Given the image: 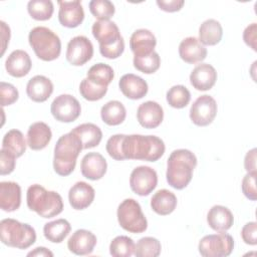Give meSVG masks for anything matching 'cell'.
<instances>
[{
    "instance_id": "7a4b0ae2",
    "label": "cell",
    "mask_w": 257,
    "mask_h": 257,
    "mask_svg": "<svg viewBox=\"0 0 257 257\" xmlns=\"http://www.w3.org/2000/svg\"><path fill=\"white\" fill-rule=\"evenodd\" d=\"M196 166L197 158L191 151L175 150L167 162L166 178L168 184L177 190L186 188L193 178V171Z\"/></svg>"
},
{
    "instance_id": "7402d4cb",
    "label": "cell",
    "mask_w": 257,
    "mask_h": 257,
    "mask_svg": "<svg viewBox=\"0 0 257 257\" xmlns=\"http://www.w3.org/2000/svg\"><path fill=\"white\" fill-rule=\"evenodd\" d=\"M157 45V39L153 32L148 29L136 30L130 39V47L134 53V56L147 55L155 51Z\"/></svg>"
},
{
    "instance_id": "52a82bcc",
    "label": "cell",
    "mask_w": 257,
    "mask_h": 257,
    "mask_svg": "<svg viewBox=\"0 0 257 257\" xmlns=\"http://www.w3.org/2000/svg\"><path fill=\"white\" fill-rule=\"evenodd\" d=\"M28 41L36 56L43 61H52L60 55L61 41L58 35L47 27H34L29 32Z\"/></svg>"
},
{
    "instance_id": "d4e9b609",
    "label": "cell",
    "mask_w": 257,
    "mask_h": 257,
    "mask_svg": "<svg viewBox=\"0 0 257 257\" xmlns=\"http://www.w3.org/2000/svg\"><path fill=\"white\" fill-rule=\"evenodd\" d=\"M21 205V188L15 182L0 183V207L5 212H13Z\"/></svg>"
},
{
    "instance_id": "f907efd6",
    "label": "cell",
    "mask_w": 257,
    "mask_h": 257,
    "mask_svg": "<svg viewBox=\"0 0 257 257\" xmlns=\"http://www.w3.org/2000/svg\"><path fill=\"white\" fill-rule=\"evenodd\" d=\"M1 24V37H2V52L1 54L3 55L5 52V49L7 47V44L9 43V39H10V28L9 26L6 25V23L4 21L0 22Z\"/></svg>"
},
{
    "instance_id": "d6986e66",
    "label": "cell",
    "mask_w": 257,
    "mask_h": 257,
    "mask_svg": "<svg viewBox=\"0 0 257 257\" xmlns=\"http://www.w3.org/2000/svg\"><path fill=\"white\" fill-rule=\"evenodd\" d=\"M217 80V71L209 63L198 64L190 74V82L197 90L211 89Z\"/></svg>"
},
{
    "instance_id": "836d02e7",
    "label": "cell",
    "mask_w": 257,
    "mask_h": 257,
    "mask_svg": "<svg viewBox=\"0 0 257 257\" xmlns=\"http://www.w3.org/2000/svg\"><path fill=\"white\" fill-rule=\"evenodd\" d=\"M29 15L38 21H45L51 18L54 7L50 0H31L27 4Z\"/></svg>"
},
{
    "instance_id": "ab89813d",
    "label": "cell",
    "mask_w": 257,
    "mask_h": 257,
    "mask_svg": "<svg viewBox=\"0 0 257 257\" xmlns=\"http://www.w3.org/2000/svg\"><path fill=\"white\" fill-rule=\"evenodd\" d=\"M133 62L135 68H137L139 71L146 74H151L160 68L161 58L156 51H153L147 55L134 56Z\"/></svg>"
},
{
    "instance_id": "f6af8a7d",
    "label": "cell",
    "mask_w": 257,
    "mask_h": 257,
    "mask_svg": "<svg viewBox=\"0 0 257 257\" xmlns=\"http://www.w3.org/2000/svg\"><path fill=\"white\" fill-rule=\"evenodd\" d=\"M16 157L10 152L1 149L0 151V174L2 176L11 174L15 169Z\"/></svg>"
},
{
    "instance_id": "30bf717a",
    "label": "cell",
    "mask_w": 257,
    "mask_h": 257,
    "mask_svg": "<svg viewBox=\"0 0 257 257\" xmlns=\"http://www.w3.org/2000/svg\"><path fill=\"white\" fill-rule=\"evenodd\" d=\"M50 111L56 120L71 122L80 115L81 106L74 96L70 94H60L53 99Z\"/></svg>"
},
{
    "instance_id": "f1b7e54d",
    "label": "cell",
    "mask_w": 257,
    "mask_h": 257,
    "mask_svg": "<svg viewBox=\"0 0 257 257\" xmlns=\"http://www.w3.org/2000/svg\"><path fill=\"white\" fill-rule=\"evenodd\" d=\"M71 133L79 138L83 149H91L98 146L102 139L101 130L91 122L81 123L75 126Z\"/></svg>"
},
{
    "instance_id": "cb8c5ba5",
    "label": "cell",
    "mask_w": 257,
    "mask_h": 257,
    "mask_svg": "<svg viewBox=\"0 0 257 257\" xmlns=\"http://www.w3.org/2000/svg\"><path fill=\"white\" fill-rule=\"evenodd\" d=\"M53 92V83L44 75H35L30 78L26 85L28 97L35 102H43Z\"/></svg>"
},
{
    "instance_id": "277c9868",
    "label": "cell",
    "mask_w": 257,
    "mask_h": 257,
    "mask_svg": "<svg viewBox=\"0 0 257 257\" xmlns=\"http://www.w3.org/2000/svg\"><path fill=\"white\" fill-rule=\"evenodd\" d=\"M93 37L99 43L100 54L108 59L119 57L124 50V41L117 25L110 20H98L91 27Z\"/></svg>"
},
{
    "instance_id": "60d3db41",
    "label": "cell",
    "mask_w": 257,
    "mask_h": 257,
    "mask_svg": "<svg viewBox=\"0 0 257 257\" xmlns=\"http://www.w3.org/2000/svg\"><path fill=\"white\" fill-rule=\"evenodd\" d=\"M90 13L98 20H109L115 12L114 5L108 0H92L89 2Z\"/></svg>"
},
{
    "instance_id": "ffe728a7",
    "label": "cell",
    "mask_w": 257,
    "mask_h": 257,
    "mask_svg": "<svg viewBox=\"0 0 257 257\" xmlns=\"http://www.w3.org/2000/svg\"><path fill=\"white\" fill-rule=\"evenodd\" d=\"M179 55L185 62L195 64L206 58L207 48L197 37L189 36L181 41L179 45Z\"/></svg>"
},
{
    "instance_id": "8992f818",
    "label": "cell",
    "mask_w": 257,
    "mask_h": 257,
    "mask_svg": "<svg viewBox=\"0 0 257 257\" xmlns=\"http://www.w3.org/2000/svg\"><path fill=\"white\" fill-rule=\"evenodd\" d=\"M0 237L8 247L27 249L35 243L36 232L29 224L8 218L0 222Z\"/></svg>"
},
{
    "instance_id": "681fc988",
    "label": "cell",
    "mask_w": 257,
    "mask_h": 257,
    "mask_svg": "<svg viewBox=\"0 0 257 257\" xmlns=\"http://www.w3.org/2000/svg\"><path fill=\"white\" fill-rule=\"evenodd\" d=\"M244 168L248 172H256V149L247 152L244 159Z\"/></svg>"
},
{
    "instance_id": "c3c4849f",
    "label": "cell",
    "mask_w": 257,
    "mask_h": 257,
    "mask_svg": "<svg viewBox=\"0 0 257 257\" xmlns=\"http://www.w3.org/2000/svg\"><path fill=\"white\" fill-rule=\"evenodd\" d=\"M185 2L184 0H157V5L160 9L166 12H176L182 9Z\"/></svg>"
},
{
    "instance_id": "603a6c76",
    "label": "cell",
    "mask_w": 257,
    "mask_h": 257,
    "mask_svg": "<svg viewBox=\"0 0 257 257\" xmlns=\"http://www.w3.org/2000/svg\"><path fill=\"white\" fill-rule=\"evenodd\" d=\"M32 62L29 54L21 49L12 51L5 61V68L8 74L13 77H23L30 71Z\"/></svg>"
},
{
    "instance_id": "484cf974",
    "label": "cell",
    "mask_w": 257,
    "mask_h": 257,
    "mask_svg": "<svg viewBox=\"0 0 257 257\" xmlns=\"http://www.w3.org/2000/svg\"><path fill=\"white\" fill-rule=\"evenodd\" d=\"M207 222L210 228L216 232H226L229 230L233 223L234 217L232 212L225 206L215 205L207 214Z\"/></svg>"
},
{
    "instance_id": "2e32d148",
    "label": "cell",
    "mask_w": 257,
    "mask_h": 257,
    "mask_svg": "<svg viewBox=\"0 0 257 257\" xmlns=\"http://www.w3.org/2000/svg\"><path fill=\"white\" fill-rule=\"evenodd\" d=\"M96 236L85 229L76 230L67 241V248L75 255L91 254L96 245Z\"/></svg>"
},
{
    "instance_id": "816d5d0a",
    "label": "cell",
    "mask_w": 257,
    "mask_h": 257,
    "mask_svg": "<svg viewBox=\"0 0 257 257\" xmlns=\"http://www.w3.org/2000/svg\"><path fill=\"white\" fill-rule=\"evenodd\" d=\"M27 256H37V257H52L53 256V253L50 251V250H48L47 248H45V247H36L34 250H32V251H30L28 254H27Z\"/></svg>"
},
{
    "instance_id": "bcb514c9",
    "label": "cell",
    "mask_w": 257,
    "mask_h": 257,
    "mask_svg": "<svg viewBox=\"0 0 257 257\" xmlns=\"http://www.w3.org/2000/svg\"><path fill=\"white\" fill-rule=\"evenodd\" d=\"M241 237L248 245L257 244V223L249 222L245 224L241 230Z\"/></svg>"
},
{
    "instance_id": "6da1fadb",
    "label": "cell",
    "mask_w": 257,
    "mask_h": 257,
    "mask_svg": "<svg viewBox=\"0 0 257 257\" xmlns=\"http://www.w3.org/2000/svg\"><path fill=\"white\" fill-rule=\"evenodd\" d=\"M166 150L163 140L157 136L123 135L121 140V154L123 160H141L156 162Z\"/></svg>"
},
{
    "instance_id": "8d00e7d4",
    "label": "cell",
    "mask_w": 257,
    "mask_h": 257,
    "mask_svg": "<svg viewBox=\"0 0 257 257\" xmlns=\"http://www.w3.org/2000/svg\"><path fill=\"white\" fill-rule=\"evenodd\" d=\"M79 92L81 96L89 101L101 99L107 92V86L97 84L96 82L85 77L79 84Z\"/></svg>"
},
{
    "instance_id": "e575fe53",
    "label": "cell",
    "mask_w": 257,
    "mask_h": 257,
    "mask_svg": "<svg viewBox=\"0 0 257 257\" xmlns=\"http://www.w3.org/2000/svg\"><path fill=\"white\" fill-rule=\"evenodd\" d=\"M87 78L96 82L97 84L108 86L114 77V72L111 66L99 62L92 65L87 71Z\"/></svg>"
},
{
    "instance_id": "e0dca14e",
    "label": "cell",
    "mask_w": 257,
    "mask_h": 257,
    "mask_svg": "<svg viewBox=\"0 0 257 257\" xmlns=\"http://www.w3.org/2000/svg\"><path fill=\"white\" fill-rule=\"evenodd\" d=\"M107 164L105 159L99 153L91 152L86 154L80 164V171L84 178L96 181L100 180L106 173Z\"/></svg>"
},
{
    "instance_id": "f35d334b",
    "label": "cell",
    "mask_w": 257,
    "mask_h": 257,
    "mask_svg": "<svg viewBox=\"0 0 257 257\" xmlns=\"http://www.w3.org/2000/svg\"><path fill=\"white\" fill-rule=\"evenodd\" d=\"M167 101L174 108H183L185 107L191 99V93L189 89L182 85H174L167 91Z\"/></svg>"
},
{
    "instance_id": "d6a6232c",
    "label": "cell",
    "mask_w": 257,
    "mask_h": 257,
    "mask_svg": "<svg viewBox=\"0 0 257 257\" xmlns=\"http://www.w3.org/2000/svg\"><path fill=\"white\" fill-rule=\"evenodd\" d=\"M2 149L10 152L16 158L21 157L26 151V142L19 130H10L2 140Z\"/></svg>"
},
{
    "instance_id": "f546056e",
    "label": "cell",
    "mask_w": 257,
    "mask_h": 257,
    "mask_svg": "<svg viewBox=\"0 0 257 257\" xmlns=\"http://www.w3.org/2000/svg\"><path fill=\"white\" fill-rule=\"evenodd\" d=\"M222 36V25L215 19H208L204 21L199 28V41L203 45H216L221 41Z\"/></svg>"
},
{
    "instance_id": "7bdbcfd3",
    "label": "cell",
    "mask_w": 257,
    "mask_h": 257,
    "mask_svg": "<svg viewBox=\"0 0 257 257\" xmlns=\"http://www.w3.org/2000/svg\"><path fill=\"white\" fill-rule=\"evenodd\" d=\"M0 96H1V105L6 106L14 103L18 99L19 92L13 84L1 81Z\"/></svg>"
},
{
    "instance_id": "9a60e30c",
    "label": "cell",
    "mask_w": 257,
    "mask_h": 257,
    "mask_svg": "<svg viewBox=\"0 0 257 257\" xmlns=\"http://www.w3.org/2000/svg\"><path fill=\"white\" fill-rule=\"evenodd\" d=\"M139 123L145 128L158 127L164 118L163 107L156 101L148 100L139 105L137 110Z\"/></svg>"
},
{
    "instance_id": "b9f144b4",
    "label": "cell",
    "mask_w": 257,
    "mask_h": 257,
    "mask_svg": "<svg viewBox=\"0 0 257 257\" xmlns=\"http://www.w3.org/2000/svg\"><path fill=\"white\" fill-rule=\"evenodd\" d=\"M256 172H248L243 180H242V192L244 196L251 200V201H256L257 199V191H256Z\"/></svg>"
},
{
    "instance_id": "7c38bea8",
    "label": "cell",
    "mask_w": 257,
    "mask_h": 257,
    "mask_svg": "<svg viewBox=\"0 0 257 257\" xmlns=\"http://www.w3.org/2000/svg\"><path fill=\"white\" fill-rule=\"evenodd\" d=\"M217 102L208 94L199 96L190 108V118L198 126H206L212 123L217 114Z\"/></svg>"
},
{
    "instance_id": "8fae6325",
    "label": "cell",
    "mask_w": 257,
    "mask_h": 257,
    "mask_svg": "<svg viewBox=\"0 0 257 257\" xmlns=\"http://www.w3.org/2000/svg\"><path fill=\"white\" fill-rule=\"evenodd\" d=\"M158 184L157 172L148 166H140L133 170L130 177V186L139 196L150 195Z\"/></svg>"
},
{
    "instance_id": "4316f807",
    "label": "cell",
    "mask_w": 257,
    "mask_h": 257,
    "mask_svg": "<svg viewBox=\"0 0 257 257\" xmlns=\"http://www.w3.org/2000/svg\"><path fill=\"white\" fill-rule=\"evenodd\" d=\"M51 138V130L43 121L32 123L27 131V145L33 151H40L46 148Z\"/></svg>"
},
{
    "instance_id": "74e56055",
    "label": "cell",
    "mask_w": 257,
    "mask_h": 257,
    "mask_svg": "<svg viewBox=\"0 0 257 257\" xmlns=\"http://www.w3.org/2000/svg\"><path fill=\"white\" fill-rule=\"evenodd\" d=\"M135 243L127 236H116L109 244V253L113 257H130L135 252Z\"/></svg>"
},
{
    "instance_id": "ee69618b",
    "label": "cell",
    "mask_w": 257,
    "mask_h": 257,
    "mask_svg": "<svg viewBox=\"0 0 257 257\" xmlns=\"http://www.w3.org/2000/svg\"><path fill=\"white\" fill-rule=\"evenodd\" d=\"M122 137H123L122 134L113 135L106 142V146H105L106 152L108 153L109 157H111L116 161H123V157L121 154Z\"/></svg>"
},
{
    "instance_id": "3957f363",
    "label": "cell",
    "mask_w": 257,
    "mask_h": 257,
    "mask_svg": "<svg viewBox=\"0 0 257 257\" xmlns=\"http://www.w3.org/2000/svg\"><path fill=\"white\" fill-rule=\"evenodd\" d=\"M79 138L73 133L61 136L54 147L53 169L59 176L70 175L76 165V160L82 150Z\"/></svg>"
},
{
    "instance_id": "d590c367",
    "label": "cell",
    "mask_w": 257,
    "mask_h": 257,
    "mask_svg": "<svg viewBox=\"0 0 257 257\" xmlns=\"http://www.w3.org/2000/svg\"><path fill=\"white\" fill-rule=\"evenodd\" d=\"M161 242L154 237L141 238L135 246L134 254L137 257H157L161 254Z\"/></svg>"
},
{
    "instance_id": "4fadbf2b",
    "label": "cell",
    "mask_w": 257,
    "mask_h": 257,
    "mask_svg": "<svg viewBox=\"0 0 257 257\" xmlns=\"http://www.w3.org/2000/svg\"><path fill=\"white\" fill-rule=\"evenodd\" d=\"M93 55L91 41L83 35H78L69 40L66 48V59L74 66L85 64Z\"/></svg>"
},
{
    "instance_id": "ba28073f",
    "label": "cell",
    "mask_w": 257,
    "mask_h": 257,
    "mask_svg": "<svg viewBox=\"0 0 257 257\" xmlns=\"http://www.w3.org/2000/svg\"><path fill=\"white\" fill-rule=\"evenodd\" d=\"M119 226L130 233H143L148 228V221L140 204L134 199L123 200L116 212Z\"/></svg>"
},
{
    "instance_id": "7dc6e473",
    "label": "cell",
    "mask_w": 257,
    "mask_h": 257,
    "mask_svg": "<svg viewBox=\"0 0 257 257\" xmlns=\"http://www.w3.org/2000/svg\"><path fill=\"white\" fill-rule=\"evenodd\" d=\"M257 25L256 23H252L250 25H248L244 32H243V40L244 42L250 46L254 51H257L256 48V39H257Z\"/></svg>"
},
{
    "instance_id": "9c48e42d",
    "label": "cell",
    "mask_w": 257,
    "mask_h": 257,
    "mask_svg": "<svg viewBox=\"0 0 257 257\" xmlns=\"http://www.w3.org/2000/svg\"><path fill=\"white\" fill-rule=\"evenodd\" d=\"M198 249L204 257H226L234 249V240L226 232L206 235L200 240Z\"/></svg>"
},
{
    "instance_id": "5bb4252c",
    "label": "cell",
    "mask_w": 257,
    "mask_h": 257,
    "mask_svg": "<svg viewBox=\"0 0 257 257\" xmlns=\"http://www.w3.org/2000/svg\"><path fill=\"white\" fill-rule=\"evenodd\" d=\"M58 20L60 24L67 28L79 26L84 19V11L79 0L58 1Z\"/></svg>"
},
{
    "instance_id": "44dd1931",
    "label": "cell",
    "mask_w": 257,
    "mask_h": 257,
    "mask_svg": "<svg viewBox=\"0 0 257 257\" xmlns=\"http://www.w3.org/2000/svg\"><path fill=\"white\" fill-rule=\"evenodd\" d=\"M118 86L122 94L130 99H141L149 90L147 81L133 73L122 75L118 81Z\"/></svg>"
},
{
    "instance_id": "5b68a950",
    "label": "cell",
    "mask_w": 257,
    "mask_h": 257,
    "mask_svg": "<svg viewBox=\"0 0 257 257\" xmlns=\"http://www.w3.org/2000/svg\"><path fill=\"white\" fill-rule=\"evenodd\" d=\"M27 206L42 218H52L63 210L61 196L55 191H47L38 184L31 185L26 194Z\"/></svg>"
},
{
    "instance_id": "ac0fdd59",
    "label": "cell",
    "mask_w": 257,
    "mask_h": 257,
    "mask_svg": "<svg viewBox=\"0 0 257 257\" xmlns=\"http://www.w3.org/2000/svg\"><path fill=\"white\" fill-rule=\"evenodd\" d=\"M95 197L94 189L85 182H76L68 192V201L74 210H84L91 205Z\"/></svg>"
},
{
    "instance_id": "4dcf8cb0",
    "label": "cell",
    "mask_w": 257,
    "mask_h": 257,
    "mask_svg": "<svg viewBox=\"0 0 257 257\" xmlns=\"http://www.w3.org/2000/svg\"><path fill=\"white\" fill-rule=\"evenodd\" d=\"M100 116L102 121L106 124L118 125L125 119L126 110L120 101L110 100L101 107Z\"/></svg>"
},
{
    "instance_id": "83f0119b",
    "label": "cell",
    "mask_w": 257,
    "mask_h": 257,
    "mask_svg": "<svg viewBox=\"0 0 257 257\" xmlns=\"http://www.w3.org/2000/svg\"><path fill=\"white\" fill-rule=\"evenodd\" d=\"M177 203L176 195L167 189L159 190L151 199V207L153 211L161 216H166L174 212Z\"/></svg>"
},
{
    "instance_id": "1f68e13d",
    "label": "cell",
    "mask_w": 257,
    "mask_h": 257,
    "mask_svg": "<svg viewBox=\"0 0 257 257\" xmlns=\"http://www.w3.org/2000/svg\"><path fill=\"white\" fill-rule=\"evenodd\" d=\"M71 226L65 219H57L48 222L43 227L44 237L52 243H61L69 234Z\"/></svg>"
}]
</instances>
